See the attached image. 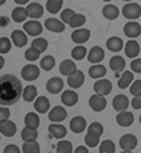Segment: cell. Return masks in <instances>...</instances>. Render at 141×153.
Wrapping results in <instances>:
<instances>
[{"label":"cell","instance_id":"cell-1","mask_svg":"<svg viewBox=\"0 0 141 153\" xmlns=\"http://www.w3.org/2000/svg\"><path fill=\"white\" fill-rule=\"evenodd\" d=\"M23 96L20 80L13 75L0 76V105L10 107L16 104Z\"/></svg>","mask_w":141,"mask_h":153},{"label":"cell","instance_id":"cell-2","mask_svg":"<svg viewBox=\"0 0 141 153\" xmlns=\"http://www.w3.org/2000/svg\"><path fill=\"white\" fill-rule=\"evenodd\" d=\"M122 16L125 19H129V20H136L141 16V8L137 3H133V1H129L127 4L122 7Z\"/></svg>","mask_w":141,"mask_h":153},{"label":"cell","instance_id":"cell-3","mask_svg":"<svg viewBox=\"0 0 141 153\" xmlns=\"http://www.w3.org/2000/svg\"><path fill=\"white\" fill-rule=\"evenodd\" d=\"M39 76H40V69L35 64H27L25 67H23L22 77L25 81H33L36 79H39Z\"/></svg>","mask_w":141,"mask_h":153},{"label":"cell","instance_id":"cell-4","mask_svg":"<svg viewBox=\"0 0 141 153\" xmlns=\"http://www.w3.org/2000/svg\"><path fill=\"white\" fill-rule=\"evenodd\" d=\"M93 91L95 93H99V95L107 96L112 92V83L107 79H99L95 84H93Z\"/></svg>","mask_w":141,"mask_h":153},{"label":"cell","instance_id":"cell-5","mask_svg":"<svg viewBox=\"0 0 141 153\" xmlns=\"http://www.w3.org/2000/svg\"><path fill=\"white\" fill-rule=\"evenodd\" d=\"M137 137L134 136V134H124V136L120 139V146H121V149L124 152H132L134 148L137 146Z\"/></svg>","mask_w":141,"mask_h":153},{"label":"cell","instance_id":"cell-6","mask_svg":"<svg viewBox=\"0 0 141 153\" xmlns=\"http://www.w3.org/2000/svg\"><path fill=\"white\" fill-rule=\"evenodd\" d=\"M89 107L92 108V111L95 112H101L105 109L107 107V99L105 96L99 95V93H95L89 97Z\"/></svg>","mask_w":141,"mask_h":153},{"label":"cell","instance_id":"cell-7","mask_svg":"<svg viewBox=\"0 0 141 153\" xmlns=\"http://www.w3.org/2000/svg\"><path fill=\"white\" fill-rule=\"evenodd\" d=\"M24 32L29 36H39V35H42L43 32V25L42 23H39L37 20H29V22H25L24 23Z\"/></svg>","mask_w":141,"mask_h":153},{"label":"cell","instance_id":"cell-8","mask_svg":"<svg viewBox=\"0 0 141 153\" xmlns=\"http://www.w3.org/2000/svg\"><path fill=\"white\" fill-rule=\"evenodd\" d=\"M124 33L125 36L131 37V39H136L141 35V25L136 20H129L124 25Z\"/></svg>","mask_w":141,"mask_h":153},{"label":"cell","instance_id":"cell-9","mask_svg":"<svg viewBox=\"0 0 141 153\" xmlns=\"http://www.w3.org/2000/svg\"><path fill=\"white\" fill-rule=\"evenodd\" d=\"M91 37V31L87 28H76L75 31L70 35L72 42H75L76 44H84L89 40Z\"/></svg>","mask_w":141,"mask_h":153},{"label":"cell","instance_id":"cell-10","mask_svg":"<svg viewBox=\"0 0 141 153\" xmlns=\"http://www.w3.org/2000/svg\"><path fill=\"white\" fill-rule=\"evenodd\" d=\"M16 124L11 121L10 119H5L0 121V133L5 137H12L16 133Z\"/></svg>","mask_w":141,"mask_h":153},{"label":"cell","instance_id":"cell-11","mask_svg":"<svg viewBox=\"0 0 141 153\" xmlns=\"http://www.w3.org/2000/svg\"><path fill=\"white\" fill-rule=\"evenodd\" d=\"M68 77V85L70 88H73V89H77V88H80L81 85L84 84L85 81V76L84 73L81 72V71H77L76 69L75 72L72 73V75L67 76Z\"/></svg>","mask_w":141,"mask_h":153},{"label":"cell","instance_id":"cell-12","mask_svg":"<svg viewBox=\"0 0 141 153\" xmlns=\"http://www.w3.org/2000/svg\"><path fill=\"white\" fill-rule=\"evenodd\" d=\"M105 57V52L101 47L95 45L89 49L88 52V61L92 64H99L100 61H102V59Z\"/></svg>","mask_w":141,"mask_h":153},{"label":"cell","instance_id":"cell-13","mask_svg":"<svg viewBox=\"0 0 141 153\" xmlns=\"http://www.w3.org/2000/svg\"><path fill=\"white\" fill-rule=\"evenodd\" d=\"M45 28L51 32H55V33H61V32L65 29V23H63L61 20H57L55 17H49V19L45 20L44 23Z\"/></svg>","mask_w":141,"mask_h":153},{"label":"cell","instance_id":"cell-14","mask_svg":"<svg viewBox=\"0 0 141 153\" xmlns=\"http://www.w3.org/2000/svg\"><path fill=\"white\" fill-rule=\"evenodd\" d=\"M47 91L52 95H56V93L61 92L64 88V81L61 80L60 77H51L48 81H47V85H45Z\"/></svg>","mask_w":141,"mask_h":153},{"label":"cell","instance_id":"cell-15","mask_svg":"<svg viewBox=\"0 0 141 153\" xmlns=\"http://www.w3.org/2000/svg\"><path fill=\"white\" fill-rule=\"evenodd\" d=\"M48 119L52 123H61L67 119V111L63 107H55L49 111L48 113Z\"/></svg>","mask_w":141,"mask_h":153},{"label":"cell","instance_id":"cell-16","mask_svg":"<svg viewBox=\"0 0 141 153\" xmlns=\"http://www.w3.org/2000/svg\"><path fill=\"white\" fill-rule=\"evenodd\" d=\"M69 128L73 133H81L87 128V120L81 116H75L69 121Z\"/></svg>","mask_w":141,"mask_h":153},{"label":"cell","instance_id":"cell-17","mask_svg":"<svg viewBox=\"0 0 141 153\" xmlns=\"http://www.w3.org/2000/svg\"><path fill=\"white\" fill-rule=\"evenodd\" d=\"M112 105H113L114 111L122 112V111L128 109V107L131 105V101H129V99L125 95H117V96H114V99L112 101Z\"/></svg>","mask_w":141,"mask_h":153},{"label":"cell","instance_id":"cell-18","mask_svg":"<svg viewBox=\"0 0 141 153\" xmlns=\"http://www.w3.org/2000/svg\"><path fill=\"white\" fill-rule=\"evenodd\" d=\"M116 121L120 126H131L134 121V116L132 112L122 111V112H119V114L116 116Z\"/></svg>","mask_w":141,"mask_h":153},{"label":"cell","instance_id":"cell-19","mask_svg":"<svg viewBox=\"0 0 141 153\" xmlns=\"http://www.w3.org/2000/svg\"><path fill=\"white\" fill-rule=\"evenodd\" d=\"M48 132L51 133L52 137H55V139H64V137L67 136V128L64 125L59 124V123H53V124H51L48 126Z\"/></svg>","mask_w":141,"mask_h":153},{"label":"cell","instance_id":"cell-20","mask_svg":"<svg viewBox=\"0 0 141 153\" xmlns=\"http://www.w3.org/2000/svg\"><path fill=\"white\" fill-rule=\"evenodd\" d=\"M11 40H12V43L16 47H19V48L27 45V43H28V37H27V35H25V32L20 31V29L13 31L12 33H11Z\"/></svg>","mask_w":141,"mask_h":153},{"label":"cell","instance_id":"cell-21","mask_svg":"<svg viewBox=\"0 0 141 153\" xmlns=\"http://www.w3.org/2000/svg\"><path fill=\"white\" fill-rule=\"evenodd\" d=\"M77 101H79V96L75 91L67 89L61 93V102L64 105H67V107H73Z\"/></svg>","mask_w":141,"mask_h":153},{"label":"cell","instance_id":"cell-22","mask_svg":"<svg viewBox=\"0 0 141 153\" xmlns=\"http://www.w3.org/2000/svg\"><path fill=\"white\" fill-rule=\"evenodd\" d=\"M27 13L28 17H31V19H39V17L43 16L44 8L39 3H29L27 5Z\"/></svg>","mask_w":141,"mask_h":153},{"label":"cell","instance_id":"cell-23","mask_svg":"<svg viewBox=\"0 0 141 153\" xmlns=\"http://www.w3.org/2000/svg\"><path fill=\"white\" fill-rule=\"evenodd\" d=\"M49 107H51V102L45 96H39L37 99H35L33 108L39 113H47L49 111Z\"/></svg>","mask_w":141,"mask_h":153},{"label":"cell","instance_id":"cell-24","mask_svg":"<svg viewBox=\"0 0 141 153\" xmlns=\"http://www.w3.org/2000/svg\"><path fill=\"white\" fill-rule=\"evenodd\" d=\"M24 125L31 129H37L40 125V117L35 112H29L24 117Z\"/></svg>","mask_w":141,"mask_h":153},{"label":"cell","instance_id":"cell-25","mask_svg":"<svg viewBox=\"0 0 141 153\" xmlns=\"http://www.w3.org/2000/svg\"><path fill=\"white\" fill-rule=\"evenodd\" d=\"M140 53V45L136 40H129L125 45V55L129 59H136Z\"/></svg>","mask_w":141,"mask_h":153},{"label":"cell","instance_id":"cell-26","mask_svg":"<svg viewBox=\"0 0 141 153\" xmlns=\"http://www.w3.org/2000/svg\"><path fill=\"white\" fill-rule=\"evenodd\" d=\"M122 47H124V42L117 36H112L107 40V48L111 52H120L122 49Z\"/></svg>","mask_w":141,"mask_h":153},{"label":"cell","instance_id":"cell-27","mask_svg":"<svg viewBox=\"0 0 141 153\" xmlns=\"http://www.w3.org/2000/svg\"><path fill=\"white\" fill-rule=\"evenodd\" d=\"M88 73H89V76L92 79H101L107 75V68L100 63L93 64V65L89 68V71H88Z\"/></svg>","mask_w":141,"mask_h":153},{"label":"cell","instance_id":"cell-28","mask_svg":"<svg viewBox=\"0 0 141 153\" xmlns=\"http://www.w3.org/2000/svg\"><path fill=\"white\" fill-rule=\"evenodd\" d=\"M119 15H120L119 8H117L116 5H113V4H107L104 8H102V16H104L105 19H108V20L117 19Z\"/></svg>","mask_w":141,"mask_h":153},{"label":"cell","instance_id":"cell-29","mask_svg":"<svg viewBox=\"0 0 141 153\" xmlns=\"http://www.w3.org/2000/svg\"><path fill=\"white\" fill-rule=\"evenodd\" d=\"M109 67L114 72H121L125 69V60L121 56H113L109 60Z\"/></svg>","mask_w":141,"mask_h":153},{"label":"cell","instance_id":"cell-30","mask_svg":"<svg viewBox=\"0 0 141 153\" xmlns=\"http://www.w3.org/2000/svg\"><path fill=\"white\" fill-rule=\"evenodd\" d=\"M59 69H60V73L63 76H69L76 71V64L72 60H64L60 64V68Z\"/></svg>","mask_w":141,"mask_h":153},{"label":"cell","instance_id":"cell-31","mask_svg":"<svg viewBox=\"0 0 141 153\" xmlns=\"http://www.w3.org/2000/svg\"><path fill=\"white\" fill-rule=\"evenodd\" d=\"M11 16H12V20H13V22H16V23H23V22H25V19L28 17L27 8L16 7V8H15V10L12 11Z\"/></svg>","mask_w":141,"mask_h":153},{"label":"cell","instance_id":"cell-32","mask_svg":"<svg viewBox=\"0 0 141 153\" xmlns=\"http://www.w3.org/2000/svg\"><path fill=\"white\" fill-rule=\"evenodd\" d=\"M133 72H129V71H125L124 73L121 75V77H120L119 83H117V85H119V88H121V89H125V88H128L129 85H131L132 83H133Z\"/></svg>","mask_w":141,"mask_h":153},{"label":"cell","instance_id":"cell-33","mask_svg":"<svg viewBox=\"0 0 141 153\" xmlns=\"http://www.w3.org/2000/svg\"><path fill=\"white\" fill-rule=\"evenodd\" d=\"M36 96H37V89L35 85H27V87L23 89V99H24L27 102L35 101Z\"/></svg>","mask_w":141,"mask_h":153},{"label":"cell","instance_id":"cell-34","mask_svg":"<svg viewBox=\"0 0 141 153\" xmlns=\"http://www.w3.org/2000/svg\"><path fill=\"white\" fill-rule=\"evenodd\" d=\"M37 129H31V128H27L24 126L22 131V139L23 141H36L37 140Z\"/></svg>","mask_w":141,"mask_h":153},{"label":"cell","instance_id":"cell-35","mask_svg":"<svg viewBox=\"0 0 141 153\" xmlns=\"http://www.w3.org/2000/svg\"><path fill=\"white\" fill-rule=\"evenodd\" d=\"M85 22H87V19H85V16L83 13H75L72 16V19L69 20L68 25L70 28H80L85 24Z\"/></svg>","mask_w":141,"mask_h":153},{"label":"cell","instance_id":"cell-36","mask_svg":"<svg viewBox=\"0 0 141 153\" xmlns=\"http://www.w3.org/2000/svg\"><path fill=\"white\" fill-rule=\"evenodd\" d=\"M70 55H72V57L75 59V60H83L85 56L88 55V51H87V48H85L83 44H77V45L72 49Z\"/></svg>","mask_w":141,"mask_h":153},{"label":"cell","instance_id":"cell-37","mask_svg":"<svg viewBox=\"0 0 141 153\" xmlns=\"http://www.w3.org/2000/svg\"><path fill=\"white\" fill-rule=\"evenodd\" d=\"M22 152H24V153H39L40 152V145L37 144V141H24Z\"/></svg>","mask_w":141,"mask_h":153},{"label":"cell","instance_id":"cell-38","mask_svg":"<svg viewBox=\"0 0 141 153\" xmlns=\"http://www.w3.org/2000/svg\"><path fill=\"white\" fill-rule=\"evenodd\" d=\"M63 8V0H47V11L49 13H57Z\"/></svg>","mask_w":141,"mask_h":153},{"label":"cell","instance_id":"cell-39","mask_svg":"<svg viewBox=\"0 0 141 153\" xmlns=\"http://www.w3.org/2000/svg\"><path fill=\"white\" fill-rule=\"evenodd\" d=\"M55 64H56V61H55V57L51 55L48 56H44L42 59V61H40V67L44 69V71H52L55 67Z\"/></svg>","mask_w":141,"mask_h":153},{"label":"cell","instance_id":"cell-40","mask_svg":"<svg viewBox=\"0 0 141 153\" xmlns=\"http://www.w3.org/2000/svg\"><path fill=\"white\" fill-rule=\"evenodd\" d=\"M56 152L57 153H72L73 148H72V144L68 140H61L57 143L56 145Z\"/></svg>","mask_w":141,"mask_h":153},{"label":"cell","instance_id":"cell-41","mask_svg":"<svg viewBox=\"0 0 141 153\" xmlns=\"http://www.w3.org/2000/svg\"><path fill=\"white\" fill-rule=\"evenodd\" d=\"M99 151L101 153H114L116 151V146H114V143L111 140H104L99 146Z\"/></svg>","mask_w":141,"mask_h":153},{"label":"cell","instance_id":"cell-42","mask_svg":"<svg viewBox=\"0 0 141 153\" xmlns=\"http://www.w3.org/2000/svg\"><path fill=\"white\" fill-rule=\"evenodd\" d=\"M12 40L8 37H0V55H5L11 51Z\"/></svg>","mask_w":141,"mask_h":153},{"label":"cell","instance_id":"cell-43","mask_svg":"<svg viewBox=\"0 0 141 153\" xmlns=\"http://www.w3.org/2000/svg\"><path fill=\"white\" fill-rule=\"evenodd\" d=\"M40 53H42V52H40L39 49H36L35 47H31V48H28L27 51H25L24 57L27 59L28 61H36L37 59L40 57Z\"/></svg>","mask_w":141,"mask_h":153},{"label":"cell","instance_id":"cell-44","mask_svg":"<svg viewBox=\"0 0 141 153\" xmlns=\"http://www.w3.org/2000/svg\"><path fill=\"white\" fill-rule=\"evenodd\" d=\"M84 141H85V144H87V146H89V148H95V146L99 145L100 136H96V134H92V133H87Z\"/></svg>","mask_w":141,"mask_h":153},{"label":"cell","instance_id":"cell-45","mask_svg":"<svg viewBox=\"0 0 141 153\" xmlns=\"http://www.w3.org/2000/svg\"><path fill=\"white\" fill-rule=\"evenodd\" d=\"M88 133L96 134V136H101L104 133V126H102L100 123H92L89 126H88Z\"/></svg>","mask_w":141,"mask_h":153},{"label":"cell","instance_id":"cell-46","mask_svg":"<svg viewBox=\"0 0 141 153\" xmlns=\"http://www.w3.org/2000/svg\"><path fill=\"white\" fill-rule=\"evenodd\" d=\"M32 47L39 49L40 52H44L47 49V47H48V42H47L44 37H37V39H35L33 42H32Z\"/></svg>","mask_w":141,"mask_h":153},{"label":"cell","instance_id":"cell-47","mask_svg":"<svg viewBox=\"0 0 141 153\" xmlns=\"http://www.w3.org/2000/svg\"><path fill=\"white\" fill-rule=\"evenodd\" d=\"M75 13H76V12H75L73 10H70V8H67V10L61 11V13H60V19H61V22L65 23V24H69V20L72 19V16H73Z\"/></svg>","mask_w":141,"mask_h":153},{"label":"cell","instance_id":"cell-48","mask_svg":"<svg viewBox=\"0 0 141 153\" xmlns=\"http://www.w3.org/2000/svg\"><path fill=\"white\" fill-rule=\"evenodd\" d=\"M131 93L133 96H137V95H141V80H136L133 81L131 85Z\"/></svg>","mask_w":141,"mask_h":153},{"label":"cell","instance_id":"cell-49","mask_svg":"<svg viewBox=\"0 0 141 153\" xmlns=\"http://www.w3.org/2000/svg\"><path fill=\"white\" fill-rule=\"evenodd\" d=\"M10 116H11V111L7 107H4V105H0V121L5 119H10Z\"/></svg>","mask_w":141,"mask_h":153},{"label":"cell","instance_id":"cell-50","mask_svg":"<svg viewBox=\"0 0 141 153\" xmlns=\"http://www.w3.org/2000/svg\"><path fill=\"white\" fill-rule=\"evenodd\" d=\"M131 68L133 72L141 73V59H134V60L131 63Z\"/></svg>","mask_w":141,"mask_h":153},{"label":"cell","instance_id":"cell-51","mask_svg":"<svg viewBox=\"0 0 141 153\" xmlns=\"http://www.w3.org/2000/svg\"><path fill=\"white\" fill-rule=\"evenodd\" d=\"M131 105L134 108V109H141V95L134 96L133 100H132Z\"/></svg>","mask_w":141,"mask_h":153},{"label":"cell","instance_id":"cell-52","mask_svg":"<svg viewBox=\"0 0 141 153\" xmlns=\"http://www.w3.org/2000/svg\"><path fill=\"white\" fill-rule=\"evenodd\" d=\"M19 152H20V149L15 144H10V145H7L4 148V153H19Z\"/></svg>","mask_w":141,"mask_h":153},{"label":"cell","instance_id":"cell-53","mask_svg":"<svg viewBox=\"0 0 141 153\" xmlns=\"http://www.w3.org/2000/svg\"><path fill=\"white\" fill-rule=\"evenodd\" d=\"M76 153H88V149L85 148V146H77V148L75 149Z\"/></svg>","mask_w":141,"mask_h":153},{"label":"cell","instance_id":"cell-54","mask_svg":"<svg viewBox=\"0 0 141 153\" xmlns=\"http://www.w3.org/2000/svg\"><path fill=\"white\" fill-rule=\"evenodd\" d=\"M16 4H19V5H23V4H27V3L29 1V0H13Z\"/></svg>","mask_w":141,"mask_h":153},{"label":"cell","instance_id":"cell-55","mask_svg":"<svg viewBox=\"0 0 141 153\" xmlns=\"http://www.w3.org/2000/svg\"><path fill=\"white\" fill-rule=\"evenodd\" d=\"M4 63H5V60H4V57H3L1 55H0V69L4 67Z\"/></svg>","mask_w":141,"mask_h":153},{"label":"cell","instance_id":"cell-56","mask_svg":"<svg viewBox=\"0 0 141 153\" xmlns=\"http://www.w3.org/2000/svg\"><path fill=\"white\" fill-rule=\"evenodd\" d=\"M5 1H7V0H0V5H3V4H4V3Z\"/></svg>","mask_w":141,"mask_h":153},{"label":"cell","instance_id":"cell-57","mask_svg":"<svg viewBox=\"0 0 141 153\" xmlns=\"http://www.w3.org/2000/svg\"><path fill=\"white\" fill-rule=\"evenodd\" d=\"M102 1H107V3H109V1H112V0H102Z\"/></svg>","mask_w":141,"mask_h":153},{"label":"cell","instance_id":"cell-58","mask_svg":"<svg viewBox=\"0 0 141 153\" xmlns=\"http://www.w3.org/2000/svg\"><path fill=\"white\" fill-rule=\"evenodd\" d=\"M122 1H128L129 3V1H133V0H122Z\"/></svg>","mask_w":141,"mask_h":153},{"label":"cell","instance_id":"cell-59","mask_svg":"<svg viewBox=\"0 0 141 153\" xmlns=\"http://www.w3.org/2000/svg\"><path fill=\"white\" fill-rule=\"evenodd\" d=\"M140 124H141V114H140Z\"/></svg>","mask_w":141,"mask_h":153},{"label":"cell","instance_id":"cell-60","mask_svg":"<svg viewBox=\"0 0 141 153\" xmlns=\"http://www.w3.org/2000/svg\"><path fill=\"white\" fill-rule=\"evenodd\" d=\"M0 134H1V133H0ZM0 139H1V136H0Z\"/></svg>","mask_w":141,"mask_h":153}]
</instances>
